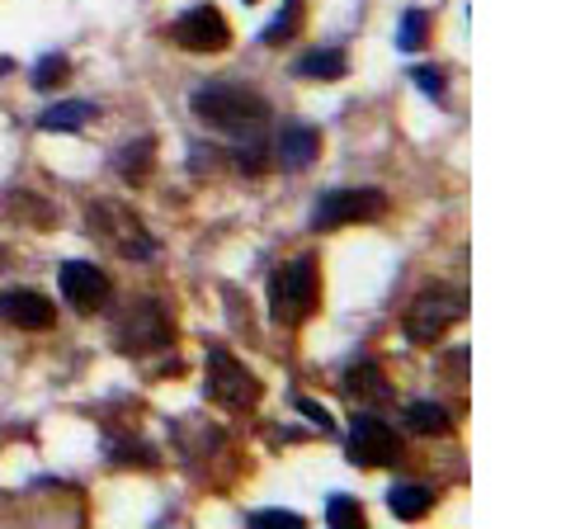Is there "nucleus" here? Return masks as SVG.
<instances>
[{
  "instance_id": "nucleus-1",
  "label": "nucleus",
  "mask_w": 566,
  "mask_h": 529,
  "mask_svg": "<svg viewBox=\"0 0 566 529\" xmlns=\"http://www.w3.org/2000/svg\"><path fill=\"white\" fill-rule=\"evenodd\" d=\"M189 110L203 128H212L218 137H232V143H255V137L270 128V104L232 81L199 85V91L189 95Z\"/></svg>"
},
{
  "instance_id": "nucleus-2",
  "label": "nucleus",
  "mask_w": 566,
  "mask_h": 529,
  "mask_svg": "<svg viewBox=\"0 0 566 529\" xmlns=\"http://www.w3.org/2000/svg\"><path fill=\"white\" fill-rule=\"evenodd\" d=\"M322 308V264L312 251L283 260L270 274V317L279 326H303Z\"/></svg>"
},
{
  "instance_id": "nucleus-3",
  "label": "nucleus",
  "mask_w": 566,
  "mask_h": 529,
  "mask_svg": "<svg viewBox=\"0 0 566 529\" xmlns=\"http://www.w3.org/2000/svg\"><path fill=\"white\" fill-rule=\"evenodd\" d=\"M114 350L118 355H151V350H170L175 341V322H170V308L161 298H128L118 308L114 326Z\"/></svg>"
},
{
  "instance_id": "nucleus-4",
  "label": "nucleus",
  "mask_w": 566,
  "mask_h": 529,
  "mask_svg": "<svg viewBox=\"0 0 566 529\" xmlns=\"http://www.w3.org/2000/svg\"><path fill=\"white\" fill-rule=\"evenodd\" d=\"M85 227H91V237L99 246H109V251L123 260H151L156 256V237L147 232V222L118 199H99V204L85 208Z\"/></svg>"
},
{
  "instance_id": "nucleus-5",
  "label": "nucleus",
  "mask_w": 566,
  "mask_h": 529,
  "mask_svg": "<svg viewBox=\"0 0 566 529\" xmlns=\"http://www.w3.org/2000/svg\"><path fill=\"white\" fill-rule=\"evenodd\" d=\"M463 312H468V293L463 289L434 284V289L416 293V303L406 308V317H401V331H406V341L411 345H439L449 336V326L463 322Z\"/></svg>"
},
{
  "instance_id": "nucleus-6",
  "label": "nucleus",
  "mask_w": 566,
  "mask_h": 529,
  "mask_svg": "<svg viewBox=\"0 0 566 529\" xmlns=\"http://www.w3.org/2000/svg\"><path fill=\"white\" fill-rule=\"evenodd\" d=\"M208 397L222 402L227 412H251L264 397V383L227 345H208Z\"/></svg>"
},
{
  "instance_id": "nucleus-7",
  "label": "nucleus",
  "mask_w": 566,
  "mask_h": 529,
  "mask_svg": "<svg viewBox=\"0 0 566 529\" xmlns=\"http://www.w3.org/2000/svg\"><path fill=\"white\" fill-rule=\"evenodd\" d=\"M387 214V194L374 185H359V189H331L316 199L312 208V227L316 232H331V227H345V222H374Z\"/></svg>"
},
{
  "instance_id": "nucleus-8",
  "label": "nucleus",
  "mask_w": 566,
  "mask_h": 529,
  "mask_svg": "<svg viewBox=\"0 0 566 529\" xmlns=\"http://www.w3.org/2000/svg\"><path fill=\"white\" fill-rule=\"evenodd\" d=\"M345 449H349L354 468H387V464H397L401 458V439H397V431L387 426V421L359 412L349 421V445Z\"/></svg>"
},
{
  "instance_id": "nucleus-9",
  "label": "nucleus",
  "mask_w": 566,
  "mask_h": 529,
  "mask_svg": "<svg viewBox=\"0 0 566 529\" xmlns=\"http://www.w3.org/2000/svg\"><path fill=\"white\" fill-rule=\"evenodd\" d=\"M170 43L185 52H222L232 43V24L222 20L218 6H193L170 24Z\"/></svg>"
},
{
  "instance_id": "nucleus-10",
  "label": "nucleus",
  "mask_w": 566,
  "mask_h": 529,
  "mask_svg": "<svg viewBox=\"0 0 566 529\" xmlns=\"http://www.w3.org/2000/svg\"><path fill=\"white\" fill-rule=\"evenodd\" d=\"M57 284H62L66 308H76V312H85V317L99 312L104 303H109V293H114L109 274H104L99 264H91V260H66L62 274H57Z\"/></svg>"
},
{
  "instance_id": "nucleus-11",
  "label": "nucleus",
  "mask_w": 566,
  "mask_h": 529,
  "mask_svg": "<svg viewBox=\"0 0 566 529\" xmlns=\"http://www.w3.org/2000/svg\"><path fill=\"white\" fill-rule=\"evenodd\" d=\"M0 322L14 331H48L57 322V308H52V298L39 289H6L0 293Z\"/></svg>"
},
{
  "instance_id": "nucleus-12",
  "label": "nucleus",
  "mask_w": 566,
  "mask_h": 529,
  "mask_svg": "<svg viewBox=\"0 0 566 529\" xmlns=\"http://www.w3.org/2000/svg\"><path fill=\"white\" fill-rule=\"evenodd\" d=\"M316 152H322V133L312 123H283L274 137V162L283 170H307L316 162Z\"/></svg>"
},
{
  "instance_id": "nucleus-13",
  "label": "nucleus",
  "mask_w": 566,
  "mask_h": 529,
  "mask_svg": "<svg viewBox=\"0 0 566 529\" xmlns=\"http://www.w3.org/2000/svg\"><path fill=\"white\" fill-rule=\"evenodd\" d=\"M345 393L359 402V407H382V402H392V383H387V374L374 364V360H359L345 369Z\"/></svg>"
},
{
  "instance_id": "nucleus-14",
  "label": "nucleus",
  "mask_w": 566,
  "mask_h": 529,
  "mask_svg": "<svg viewBox=\"0 0 566 529\" xmlns=\"http://www.w3.org/2000/svg\"><path fill=\"white\" fill-rule=\"evenodd\" d=\"M91 118H95L91 100H62V104H52V110L39 114V128L43 133H81Z\"/></svg>"
},
{
  "instance_id": "nucleus-15",
  "label": "nucleus",
  "mask_w": 566,
  "mask_h": 529,
  "mask_svg": "<svg viewBox=\"0 0 566 529\" xmlns=\"http://www.w3.org/2000/svg\"><path fill=\"white\" fill-rule=\"evenodd\" d=\"M151 166H156V137H137V143L118 147V156H114V170H118L128 185H142V180H147Z\"/></svg>"
},
{
  "instance_id": "nucleus-16",
  "label": "nucleus",
  "mask_w": 566,
  "mask_h": 529,
  "mask_svg": "<svg viewBox=\"0 0 566 529\" xmlns=\"http://www.w3.org/2000/svg\"><path fill=\"white\" fill-rule=\"evenodd\" d=\"M293 72L307 76V81H340L349 72V62H345L340 48H316V52H307V58H297Z\"/></svg>"
},
{
  "instance_id": "nucleus-17",
  "label": "nucleus",
  "mask_w": 566,
  "mask_h": 529,
  "mask_svg": "<svg viewBox=\"0 0 566 529\" xmlns=\"http://www.w3.org/2000/svg\"><path fill=\"white\" fill-rule=\"evenodd\" d=\"M430 501H434V491L420 487V483H397L392 491H387V506H392L397 520H420L424 510H430Z\"/></svg>"
},
{
  "instance_id": "nucleus-18",
  "label": "nucleus",
  "mask_w": 566,
  "mask_h": 529,
  "mask_svg": "<svg viewBox=\"0 0 566 529\" xmlns=\"http://www.w3.org/2000/svg\"><path fill=\"white\" fill-rule=\"evenodd\" d=\"M406 426L420 435H449V412L439 402H411L406 407Z\"/></svg>"
},
{
  "instance_id": "nucleus-19",
  "label": "nucleus",
  "mask_w": 566,
  "mask_h": 529,
  "mask_svg": "<svg viewBox=\"0 0 566 529\" xmlns=\"http://www.w3.org/2000/svg\"><path fill=\"white\" fill-rule=\"evenodd\" d=\"M424 33H430V14H424V10H406L401 14V29H397V48L401 52H420L424 48Z\"/></svg>"
},
{
  "instance_id": "nucleus-20",
  "label": "nucleus",
  "mask_w": 566,
  "mask_h": 529,
  "mask_svg": "<svg viewBox=\"0 0 566 529\" xmlns=\"http://www.w3.org/2000/svg\"><path fill=\"white\" fill-rule=\"evenodd\" d=\"M71 76V62L62 58V52H48V58H39V66H33V91H52V85H62Z\"/></svg>"
},
{
  "instance_id": "nucleus-21",
  "label": "nucleus",
  "mask_w": 566,
  "mask_h": 529,
  "mask_svg": "<svg viewBox=\"0 0 566 529\" xmlns=\"http://www.w3.org/2000/svg\"><path fill=\"white\" fill-rule=\"evenodd\" d=\"M297 24H303V0H289V10H283L279 20H274L270 29L260 33V43H264V48H279L283 39H293V33H297Z\"/></svg>"
},
{
  "instance_id": "nucleus-22",
  "label": "nucleus",
  "mask_w": 566,
  "mask_h": 529,
  "mask_svg": "<svg viewBox=\"0 0 566 529\" xmlns=\"http://www.w3.org/2000/svg\"><path fill=\"white\" fill-rule=\"evenodd\" d=\"M326 525H331V529H359V525H364V506L354 501V497H331Z\"/></svg>"
},
{
  "instance_id": "nucleus-23",
  "label": "nucleus",
  "mask_w": 566,
  "mask_h": 529,
  "mask_svg": "<svg viewBox=\"0 0 566 529\" xmlns=\"http://www.w3.org/2000/svg\"><path fill=\"white\" fill-rule=\"evenodd\" d=\"M251 525H260V529H303V516H297V510H255Z\"/></svg>"
},
{
  "instance_id": "nucleus-24",
  "label": "nucleus",
  "mask_w": 566,
  "mask_h": 529,
  "mask_svg": "<svg viewBox=\"0 0 566 529\" xmlns=\"http://www.w3.org/2000/svg\"><path fill=\"white\" fill-rule=\"evenodd\" d=\"M297 412H303V416H307V421H312V426L322 431V435H331V431H335V421H331V412L322 407V402H312V397H297Z\"/></svg>"
},
{
  "instance_id": "nucleus-25",
  "label": "nucleus",
  "mask_w": 566,
  "mask_h": 529,
  "mask_svg": "<svg viewBox=\"0 0 566 529\" xmlns=\"http://www.w3.org/2000/svg\"><path fill=\"white\" fill-rule=\"evenodd\" d=\"M411 81L420 85L424 95H434V100H444V76H439V66H416Z\"/></svg>"
},
{
  "instance_id": "nucleus-26",
  "label": "nucleus",
  "mask_w": 566,
  "mask_h": 529,
  "mask_svg": "<svg viewBox=\"0 0 566 529\" xmlns=\"http://www.w3.org/2000/svg\"><path fill=\"white\" fill-rule=\"evenodd\" d=\"M10 72H14V62H10V58H0V76H10Z\"/></svg>"
},
{
  "instance_id": "nucleus-27",
  "label": "nucleus",
  "mask_w": 566,
  "mask_h": 529,
  "mask_svg": "<svg viewBox=\"0 0 566 529\" xmlns=\"http://www.w3.org/2000/svg\"><path fill=\"white\" fill-rule=\"evenodd\" d=\"M0 264H6V246H0Z\"/></svg>"
}]
</instances>
